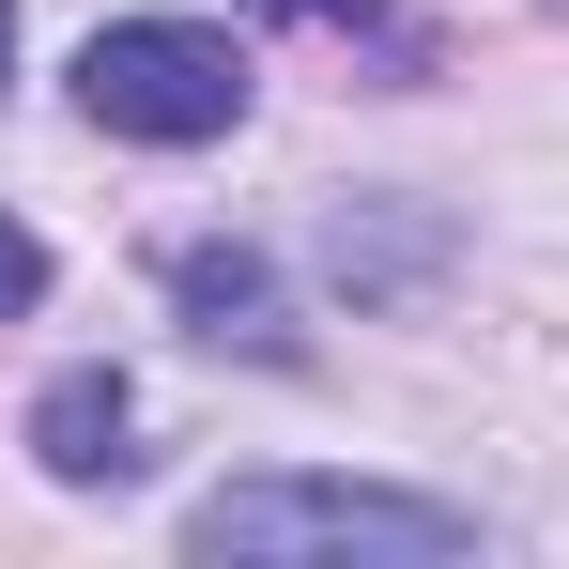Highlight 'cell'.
Wrapping results in <instances>:
<instances>
[{
  "instance_id": "cell-2",
  "label": "cell",
  "mask_w": 569,
  "mask_h": 569,
  "mask_svg": "<svg viewBox=\"0 0 569 569\" xmlns=\"http://www.w3.org/2000/svg\"><path fill=\"white\" fill-rule=\"evenodd\" d=\"M78 108L108 139H231L247 123V47L200 16H108L78 47Z\"/></svg>"
},
{
  "instance_id": "cell-5",
  "label": "cell",
  "mask_w": 569,
  "mask_h": 569,
  "mask_svg": "<svg viewBox=\"0 0 569 569\" xmlns=\"http://www.w3.org/2000/svg\"><path fill=\"white\" fill-rule=\"evenodd\" d=\"M323 262H339V292H400L416 262H431V231H370V216H339V231H323Z\"/></svg>"
},
{
  "instance_id": "cell-1",
  "label": "cell",
  "mask_w": 569,
  "mask_h": 569,
  "mask_svg": "<svg viewBox=\"0 0 569 569\" xmlns=\"http://www.w3.org/2000/svg\"><path fill=\"white\" fill-rule=\"evenodd\" d=\"M186 555H400V569H447L477 555L462 508H431V492H370V477H216L186 508Z\"/></svg>"
},
{
  "instance_id": "cell-3",
  "label": "cell",
  "mask_w": 569,
  "mask_h": 569,
  "mask_svg": "<svg viewBox=\"0 0 569 569\" xmlns=\"http://www.w3.org/2000/svg\"><path fill=\"white\" fill-rule=\"evenodd\" d=\"M123 431H139V385H123V370H62L47 400H31V462L62 477V492L139 477V447H123Z\"/></svg>"
},
{
  "instance_id": "cell-6",
  "label": "cell",
  "mask_w": 569,
  "mask_h": 569,
  "mask_svg": "<svg viewBox=\"0 0 569 569\" xmlns=\"http://www.w3.org/2000/svg\"><path fill=\"white\" fill-rule=\"evenodd\" d=\"M262 16H323V31H370V47L400 62V78H431V31H400L385 0H262Z\"/></svg>"
},
{
  "instance_id": "cell-8",
  "label": "cell",
  "mask_w": 569,
  "mask_h": 569,
  "mask_svg": "<svg viewBox=\"0 0 569 569\" xmlns=\"http://www.w3.org/2000/svg\"><path fill=\"white\" fill-rule=\"evenodd\" d=\"M0 62H16V0H0Z\"/></svg>"
},
{
  "instance_id": "cell-7",
  "label": "cell",
  "mask_w": 569,
  "mask_h": 569,
  "mask_svg": "<svg viewBox=\"0 0 569 569\" xmlns=\"http://www.w3.org/2000/svg\"><path fill=\"white\" fill-rule=\"evenodd\" d=\"M31 292H47V247H31V231H16V216H0V323H16V308H31Z\"/></svg>"
},
{
  "instance_id": "cell-4",
  "label": "cell",
  "mask_w": 569,
  "mask_h": 569,
  "mask_svg": "<svg viewBox=\"0 0 569 569\" xmlns=\"http://www.w3.org/2000/svg\"><path fill=\"white\" fill-rule=\"evenodd\" d=\"M170 308H186V339H216V355H292L262 247H186V262H170Z\"/></svg>"
}]
</instances>
